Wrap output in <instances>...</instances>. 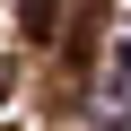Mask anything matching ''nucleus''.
<instances>
[{"mask_svg":"<svg viewBox=\"0 0 131 131\" xmlns=\"http://www.w3.org/2000/svg\"><path fill=\"white\" fill-rule=\"evenodd\" d=\"M114 114H131V35L114 44Z\"/></svg>","mask_w":131,"mask_h":131,"instance_id":"nucleus-1","label":"nucleus"}]
</instances>
